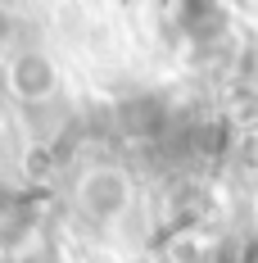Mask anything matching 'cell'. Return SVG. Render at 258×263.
<instances>
[{
  "instance_id": "1",
  "label": "cell",
  "mask_w": 258,
  "mask_h": 263,
  "mask_svg": "<svg viewBox=\"0 0 258 263\" xmlns=\"http://www.w3.org/2000/svg\"><path fill=\"white\" fill-rule=\"evenodd\" d=\"M77 204L91 213L95 222L118 218V213L127 209V177L113 173V168H95V173H86V177H82V191H77Z\"/></svg>"
},
{
  "instance_id": "2",
  "label": "cell",
  "mask_w": 258,
  "mask_h": 263,
  "mask_svg": "<svg viewBox=\"0 0 258 263\" xmlns=\"http://www.w3.org/2000/svg\"><path fill=\"white\" fill-rule=\"evenodd\" d=\"M9 82L23 100H46L54 91V64L46 54H18L14 68H9Z\"/></svg>"
}]
</instances>
